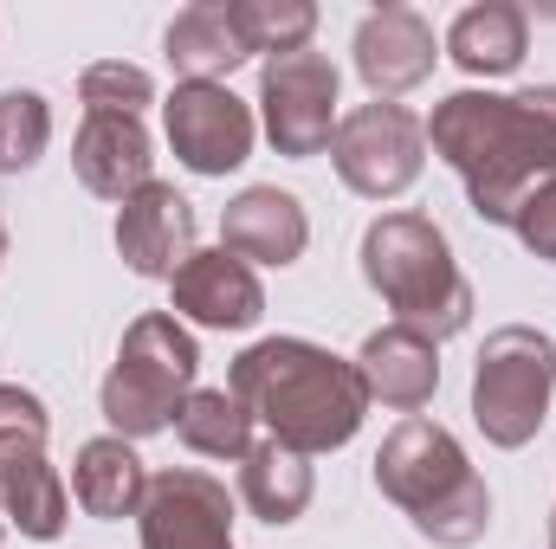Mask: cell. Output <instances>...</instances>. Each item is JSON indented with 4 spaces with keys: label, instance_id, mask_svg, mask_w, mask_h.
Instances as JSON below:
<instances>
[{
    "label": "cell",
    "instance_id": "20",
    "mask_svg": "<svg viewBox=\"0 0 556 549\" xmlns=\"http://www.w3.org/2000/svg\"><path fill=\"white\" fill-rule=\"evenodd\" d=\"M317 498V478H311V459L278 446V439H260L247 459H240V505L260 518V524H298Z\"/></svg>",
    "mask_w": 556,
    "mask_h": 549
},
{
    "label": "cell",
    "instance_id": "29",
    "mask_svg": "<svg viewBox=\"0 0 556 549\" xmlns=\"http://www.w3.org/2000/svg\"><path fill=\"white\" fill-rule=\"evenodd\" d=\"M551 549H556V518H551Z\"/></svg>",
    "mask_w": 556,
    "mask_h": 549
},
{
    "label": "cell",
    "instance_id": "5",
    "mask_svg": "<svg viewBox=\"0 0 556 549\" xmlns=\"http://www.w3.org/2000/svg\"><path fill=\"white\" fill-rule=\"evenodd\" d=\"M194 375H201V349L181 330V317L175 310H142L117 343V362L98 388V408H104L117 439L137 446V439H155V433L175 426L181 401L194 395Z\"/></svg>",
    "mask_w": 556,
    "mask_h": 549
},
{
    "label": "cell",
    "instance_id": "13",
    "mask_svg": "<svg viewBox=\"0 0 556 549\" xmlns=\"http://www.w3.org/2000/svg\"><path fill=\"white\" fill-rule=\"evenodd\" d=\"M433 26L415 7H376L356 26V72L376 91V104H395L402 91H415L433 78Z\"/></svg>",
    "mask_w": 556,
    "mask_h": 549
},
{
    "label": "cell",
    "instance_id": "21",
    "mask_svg": "<svg viewBox=\"0 0 556 549\" xmlns=\"http://www.w3.org/2000/svg\"><path fill=\"white\" fill-rule=\"evenodd\" d=\"M253 413L247 401L233 395V388H194L181 413H175V433H181V446L188 452H201V459H247L260 439H253Z\"/></svg>",
    "mask_w": 556,
    "mask_h": 549
},
{
    "label": "cell",
    "instance_id": "4",
    "mask_svg": "<svg viewBox=\"0 0 556 549\" xmlns=\"http://www.w3.org/2000/svg\"><path fill=\"white\" fill-rule=\"evenodd\" d=\"M363 278L395 310V323H408L433 343L472 323V284L453 266V246L427 214H382L363 233Z\"/></svg>",
    "mask_w": 556,
    "mask_h": 549
},
{
    "label": "cell",
    "instance_id": "23",
    "mask_svg": "<svg viewBox=\"0 0 556 549\" xmlns=\"http://www.w3.org/2000/svg\"><path fill=\"white\" fill-rule=\"evenodd\" d=\"M46 433H52L46 401L20 382H0V498L20 472H33L46 459Z\"/></svg>",
    "mask_w": 556,
    "mask_h": 549
},
{
    "label": "cell",
    "instance_id": "16",
    "mask_svg": "<svg viewBox=\"0 0 556 549\" xmlns=\"http://www.w3.org/2000/svg\"><path fill=\"white\" fill-rule=\"evenodd\" d=\"M220 246L247 266H298L304 246H311V220H304V201L285 194V188H247L227 201L220 214Z\"/></svg>",
    "mask_w": 556,
    "mask_h": 549
},
{
    "label": "cell",
    "instance_id": "18",
    "mask_svg": "<svg viewBox=\"0 0 556 549\" xmlns=\"http://www.w3.org/2000/svg\"><path fill=\"white\" fill-rule=\"evenodd\" d=\"M72 498H78V511L98 518V524L137 518L142 498H149V465L137 459V446L117 439V433L85 439V446H78V465H72Z\"/></svg>",
    "mask_w": 556,
    "mask_h": 549
},
{
    "label": "cell",
    "instance_id": "25",
    "mask_svg": "<svg viewBox=\"0 0 556 549\" xmlns=\"http://www.w3.org/2000/svg\"><path fill=\"white\" fill-rule=\"evenodd\" d=\"M52 142V104L39 91H0V175H26Z\"/></svg>",
    "mask_w": 556,
    "mask_h": 549
},
{
    "label": "cell",
    "instance_id": "11",
    "mask_svg": "<svg viewBox=\"0 0 556 549\" xmlns=\"http://www.w3.org/2000/svg\"><path fill=\"white\" fill-rule=\"evenodd\" d=\"M117 253L137 278H175L194 259V207L168 181L137 188L117 207Z\"/></svg>",
    "mask_w": 556,
    "mask_h": 549
},
{
    "label": "cell",
    "instance_id": "27",
    "mask_svg": "<svg viewBox=\"0 0 556 549\" xmlns=\"http://www.w3.org/2000/svg\"><path fill=\"white\" fill-rule=\"evenodd\" d=\"M511 233L525 240V253H531V259L556 266V175H551V181H538V188L518 201V214H511Z\"/></svg>",
    "mask_w": 556,
    "mask_h": 549
},
{
    "label": "cell",
    "instance_id": "10",
    "mask_svg": "<svg viewBox=\"0 0 556 549\" xmlns=\"http://www.w3.org/2000/svg\"><path fill=\"white\" fill-rule=\"evenodd\" d=\"M137 524L142 549H233V498L220 478L194 465H168L149 478Z\"/></svg>",
    "mask_w": 556,
    "mask_h": 549
},
{
    "label": "cell",
    "instance_id": "28",
    "mask_svg": "<svg viewBox=\"0 0 556 549\" xmlns=\"http://www.w3.org/2000/svg\"><path fill=\"white\" fill-rule=\"evenodd\" d=\"M0 266H7V227H0Z\"/></svg>",
    "mask_w": 556,
    "mask_h": 549
},
{
    "label": "cell",
    "instance_id": "9",
    "mask_svg": "<svg viewBox=\"0 0 556 549\" xmlns=\"http://www.w3.org/2000/svg\"><path fill=\"white\" fill-rule=\"evenodd\" d=\"M162 137L188 175H233L253 155L260 124L253 104L227 85H175V98L162 104Z\"/></svg>",
    "mask_w": 556,
    "mask_h": 549
},
{
    "label": "cell",
    "instance_id": "19",
    "mask_svg": "<svg viewBox=\"0 0 556 549\" xmlns=\"http://www.w3.org/2000/svg\"><path fill=\"white\" fill-rule=\"evenodd\" d=\"M531 52V20L511 7V0H485V7H466L453 26H446V59L472 78H511Z\"/></svg>",
    "mask_w": 556,
    "mask_h": 549
},
{
    "label": "cell",
    "instance_id": "2",
    "mask_svg": "<svg viewBox=\"0 0 556 549\" xmlns=\"http://www.w3.org/2000/svg\"><path fill=\"white\" fill-rule=\"evenodd\" d=\"M227 388L266 426V439L304 452V459L350 446L363 433V413H369V388H363L356 362L324 349V343H304V336L253 343L233 362Z\"/></svg>",
    "mask_w": 556,
    "mask_h": 549
},
{
    "label": "cell",
    "instance_id": "15",
    "mask_svg": "<svg viewBox=\"0 0 556 549\" xmlns=\"http://www.w3.org/2000/svg\"><path fill=\"white\" fill-rule=\"evenodd\" d=\"M356 375H363L369 401H382L395 413H420L440 388V343L408 330V323H382L376 336H363Z\"/></svg>",
    "mask_w": 556,
    "mask_h": 549
},
{
    "label": "cell",
    "instance_id": "24",
    "mask_svg": "<svg viewBox=\"0 0 556 549\" xmlns=\"http://www.w3.org/2000/svg\"><path fill=\"white\" fill-rule=\"evenodd\" d=\"M233 7V26L247 39V52H304L311 33H317V7L311 0H227Z\"/></svg>",
    "mask_w": 556,
    "mask_h": 549
},
{
    "label": "cell",
    "instance_id": "1",
    "mask_svg": "<svg viewBox=\"0 0 556 549\" xmlns=\"http://www.w3.org/2000/svg\"><path fill=\"white\" fill-rule=\"evenodd\" d=\"M433 155L466 181L479 220L511 227L518 201L556 175V85L531 91H453L427 117Z\"/></svg>",
    "mask_w": 556,
    "mask_h": 549
},
{
    "label": "cell",
    "instance_id": "26",
    "mask_svg": "<svg viewBox=\"0 0 556 549\" xmlns=\"http://www.w3.org/2000/svg\"><path fill=\"white\" fill-rule=\"evenodd\" d=\"M78 98H85V117H91V111H111V117H142V111L155 104V85H149V72H142V65L98 59V65H85Z\"/></svg>",
    "mask_w": 556,
    "mask_h": 549
},
{
    "label": "cell",
    "instance_id": "22",
    "mask_svg": "<svg viewBox=\"0 0 556 549\" xmlns=\"http://www.w3.org/2000/svg\"><path fill=\"white\" fill-rule=\"evenodd\" d=\"M0 518H7L20 537H33V544H52V537L65 531V518H72V491H65V478L52 472V459H39L33 472H20V478L7 485Z\"/></svg>",
    "mask_w": 556,
    "mask_h": 549
},
{
    "label": "cell",
    "instance_id": "17",
    "mask_svg": "<svg viewBox=\"0 0 556 549\" xmlns=\"http://www.w3.org/2000/svg\"><path fill=\"white\" fill-rule=\"evenodd\" d=\"M162 52H168V65H175L181 85H227V72L253 59L247 39H240V26H233V7L227 0L181 7L168 20V33H162Z\"/></svg>",
    "mask_w": 556,
    "mask_h": 549
},
{
    "label": "cell",
    "instance_id": "3",
    "mask_svg": "<svg viewBox=\"0 0 556 549\" xmlns=\"http://www.w3.org/2000/svg\"><path fill=\"white\" fill-rule=\"evenodd\" d=\"M376 491L440 549H472L485 537V524H492L485 478L472 472V459L459 452V439L440 420H427V413H408L382 439V452H376Z\"/></svg>",
    "mask_w": 556,
    "mask_h": 549
},
{
    "label": "cell",
    "instance_id": "12",
    "mask_svg": "<svg viewBox=\"0 0 556 549\" xmlns=\"http://www.w3.org/2000/svg\"><path fill=\"white\" fill-rule=\"evenodd\" d=\"M168 297H175V317H188L201 330H253L266 317V291H260L253 266L233 259L227 246H214V253L194 246V259L168 278Z\"/></svg>",
    "mask_w": 556,
    "mask_h": 549
},
{
    "label": "cell",
    "instance_id": "8",
    "mask_svg": "<svg viewBox=\"0 0 556 549\" xmlns=\"http://www.w3.org/2000/svg\"><path fill=\"white\" fill-rule=\"evenodd\" d=\"M337 65L330 52H285V59H266L260 72V117H266V137H273L278 155L304 162V155H324L330 137H337Z\"/></svg>",
    "mask_w": 556,
    "mask_h": 549
},
{
    "label": "cell",
    "instance_id": "14",
    "mask_svg": "<svg viewBox=\"0 0 556 549\" xmlns=\"http://www.w3.org/2000/svg\"><path fill=\"white\" fill-rule=\"evenodd\" d=\"M72 168L78 181L98 194V201H130L137 188L155 181V142L142 130V117H111V111H91L78 124V142H72Z\"/></svg>",
    "mask_w": 556,
    "mask_h": 549
},
{
    "label": "cell",
    "instance_id": "30",
    "mask_svg": "<svg viewBox=\"0 0 556 549\" xmlns=\"http://www.w3.org/2000/svg\"><path fill=\"white\" fill-rule=\"evenodd\" d=\"M0 544H7V518H0Z\"/></svg>",
    "mask_w": 556,
    "mask_h": 549
},
{
    "label": "cell",
    "instance_id": "7",
    "mask_svg": "<svg viewBox=\"0 0 556 549\" xmlns=\"http://www.w3.org/2000/svg\"><path fill=\"white\" fill-rule=\"evenodd\" d=\"M330 162L343 175L350 194L363 201H395L408 194L427 168V124L402 104H363L337 124L330 137Z\"/></svg>",
    "mask_w": 556,
    "mask_h": 549
},
{
    "label": "cell",
    "instance_id": "6",
    "mask_svg": "<svg viewBox=\"0 0 556 549\" xmlns=\"http://www.w3.org/2000/svg\"><path fill=\"white\" fill-rule=\"evenodd\" d=\"M556 395V336L531 323H505L485 336L472 362V420L492 446L518 452L544 433Z\"/></svg>",
    "mask_w": 556,
    "mask_h": 549
}]
</instances>
